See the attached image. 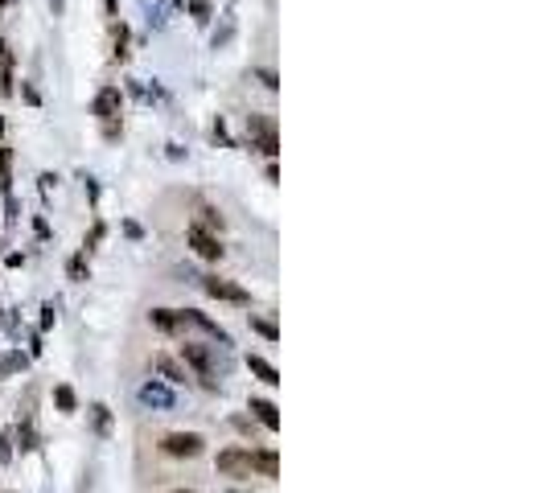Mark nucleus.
<instances>
[{"instance_id": "nucleus-1", "label": "nucleus", "mask_w": 547, "mask_h": 493, "mask_svg": "<svg viewBox=\"0 0 547 493\" xmlns=\"http://www.w3.org/2000/svg\"><path fill=\"white\" fill-rule=\"evenodd\" d=\"M202 448H206V440L198 432H169L161 440V453L165 457H177V461H194V457H202Z\"/></svg>"}, {"instance_id": "nucleus-2", "label": "nucleus", "mask_w": 547, "mask_h": 493, "mask_svg": "<svg viewBox=\"0 0 547 493\" xmlns=\"http://www.w3.org/2000/svg\"><path fill=\"white\" fill-rule=\"evenodd\" d=\"M181 358H185V362L198 370L202 387H210V391L218 387V383H214V358H210V350H206V346H194V341H185V346H181Z\"/></svg>"}, {"instance_id": "nucleus-3", "label": "nucleus", "mask_w": 547, "mask_h": 493, "mask_svg": "<svg viewBox=\"0 0 547 493\" xmlns=\"http://www.w3.org/2000/svg\"><path fill=\"white\" fill-rule=\"evenodd\" d=\"M202 288L214 296V300H231V304H251V292L247 288H239V284H231V280H222V276H202Z\"/></svg>"}, {"instance_id": "nucleus-4", "label": "nucleus", "mask_w": 547, "mask_h": 493, "mask_svg": "<svg viewBox=\"0 0 547 493\" xmlns=\"http://www.w3.org/2000/svg\"><path fill=\"white\" fill-rule=\"evenodd\" d=\"M185 239H189V247H194L202 259H222V251H226V247L218 243V235H210L206 226H189Z\"/></svg>"}, {"instance_id": "nucleus-5", "label": "nucleus", "mask_w": 547, "mask_h": 493, "mask_svg": "<svg viewBox=\"0 0 547 493\" xmlns=\"http://www.w3.org/2000/svg\"><path fill=\"white\" fill-rule=\"evenodd\" d=\"M218 473H226V477H251V453L247 448L218 453Z\"/></svg>"}, {"instance_id": "nucleus-6", "label": "nucleus", "mask_w": 547, "mask_h": 493, "mask_svg": "<svg viewBox=\"0 0 547 493\" xmlns=\"http://www.w3.org/2000/svg\"><path fill=\"white\" fill-rule=\"evenodd\" d=\"M95 115L107 119V123L119 115V91H115V86H103V91L95 95Z\"/></svg>"}, {"instance_id": "nucleus-7", "label": "nucleus", "mask_w": 547, "mask_h": 493, "mask_svg": "<svg viewBox=\"0 0 547 493\" xmlns=\"http://www.w3.org/2000/svg\"><path fill=\"white\" fill-rule=\"evenodd\" d=\"M140 403H144V407H173L177 399H173V391H165L161 383H144V387H140Z\"/></svg>"}, {"instance_id": "nucleus-8", "label": "nucleus", "mask_w": 547, "mask_h": 493, "mask_svg": "<svg viewBox=\"0 0 547 493\" xmlns=\"http://www.w3.org/2000/svg\"><path fill=\"white\" fill-rule=\"evenodd\" d=\"M152 362H156V370L165 374V383H173V387H181V383H189V374H185V366H181V362H173L169 354H156Z\"/></svg>"}, {"instance_id": "nucleus-9", "label": "nucleus", "mask_w": 547, "mask_h": 493, "mask_svg": "<svg viewBox=\"0 0 547 493\" xmlns=\"http://www.w3.org/2000/svg\"><path fill=\"white\" fill-rule=\"evenodd\" d=\"M247 370L259 378V383H268V387H276L280 383V374H276V366L268 362V358H259V354H247Z\"/></svg>"}, {"instance_id": "nucleus-10", "label": "nucleus", "mask_w": 547, "mask_h": 493, "mask_svg": "<svg viewBox=\"0 0 547 493\" xmlns=\"http://www.w3.org/2000/svg\"><path fill=\"white\" fill-rule=\"evenodd\" d=\"M247 407L255 411V420H259L264 428H272V432L280 428V411H276V403H268V399H251Z\"/></svg>"}, {"instance_id": "nucleus-11", "label": "nucleus", "mask_w": 547, "mask_h": 493, "mask_svg": "<svg viewBox=\"0 0 547 493\" xmlns=\"http://www.w3.org/2000/svg\"><path fill=\"white\" fill-rule=\"evenodd\" d=\"M251 473L276 477V473H280V457H276L272 448H264V453H251Z\"/></svg>"}, {"instance_id": "nucleus-12", "label": "nucleus", "mask_w": 547, "mask_h": 493, "mask_svg": "<svg viewBox=\"0 0 547 493\" xmlns=\"http://www.w3.org/2000/svg\"><path fill=\"white\" fill-rule=\"evenodd\" d=\"M148 321H152L156 329H165V333H177V309H152Z\"/></svg>"}, {"instance_id": "nucleus-13", "label": "nucleus", "mask_w": 547, "mask_h": 493, "mask_svg": "<svg viewBox=\"0 0 547 493\" xmlns=\"http://www.w3.org/2000/svg\"><path fill=\"white\" fill-rule=\"evenodd\" d=\"M107 428H111V411H107L103 403H95V407H91V432H95V436H107Z\"/></svg>"}, {"instance_id": "nucleus-14", "label": "nucleus", "mask_w": 547, "mask_h": 493, "mask_svg": "<svg viewBox=\"0 0 547 493\" xmlns=\"http://www.w3.org/2000/svg\"><path fill=\"white\" fill-rule=\"evenodd\" d=\"M66 276H70V280H78V284H82V280L91 276V263H86V255H82V251H78V255H74V259L66 263Z\"/></svg>"}, {"instance_id": "nucleus-15", "label": "nucleus", "mask_w": 547, "mask_h": 493, "mask_svg": "<svg viewBox=\"0 0 547 493\" xmlns=\"http://www.w3.org/2000/svg\"><path fill=\"white\" fill-rule=\"evenodd\" d=\"M103 235H107V226H103V222H95V226H91V235L82 239V255H91V251L103 243Z\"/></svg>"}, {"instance_id": "nucleus-16", "label": "nucleus", "mask_w": 547, "mask_h": 493, "mask_svg": "<svg viewBox=\"0 0 547 493\" xmlns=\"http://www.w3.org/2000/svg\"><path fill=\"white\" fill-rule=\"evenodd\" d=\"M54 403H58V411H74V391L70 387H54Z\"/></svg>"}, {"instance_id": "nucleus-17", "label": "nucleus", "mask_w": 547, "mask_h": 493, "mask_svg": "<svg viewBox=\"0 0 547 493\" xmlns=\"http://www.w3.org/2000/svg\"><path fill=\"white\" fill-rule=\"evenodd\" d=\"M12 440H21V453H33V448H37V436H33L29 424H21V428L12 432Z\"/></svg>"}, {"instance_id": "nucleus-18", "label": "nucleus", "mask_w": 547, "mask_h": 493, "mask_svg": "<svg viewBox=\"0 0 547 493\" xmlns=\"http://www.w3.org/2000/svg\"><path fill=\"white\" fill-rule=\"evenodd\" d=\"M251 329H255V333H264L268 341H276V337H280V333H276V325H272V321H264V317H251Z\"/></svg>"}, {"instance_id": "nucleus-19", "label": "nucleus", "mask_w": 547, "mask_h": 493, "mask_svg": "<svg viewBox=\"0 0 547 493\" xmlns=\"http://www.w3.org/2000/svg\"><path fill=\"white\" fill-rule=\"evenodd\" d=\"M115 58H119V62L128 58V29H124V25H115Z\"/></svg>"}, {"instance_id": "nucleus-20", "label": "nucleus", "mask_w": 547, "mask_h": 493, "mask_svg": "<svg viewBox=\"0 0 547 493\" xmlns=\"http://www.w3.org/2000/svg\"><path fill=\"white\" fill-rule=\"evenodd\" d=\"M8 160H12V152L0 148V185H4V193H8V181H12V177H8Z\"/></svg>"}, {"instance_id": "nucleus-21", "label": "nucleus", "mask_w": 547, "mask_h": 493, "mask_svg": "<svg viewBox=\"0 0 547 493\" xmlns=\"http://www.w3.org/2000/svg\"><path fill=\"white\" fill-rule=\"evenodd\" d=\"M202 222H206V226H218V230H222V214H218L214 206H202Z\"/></svg>"}, {"instance_id": "nucleus-22", "label": "nucleus", "mask_w": 547, "mask_h": 493, "mask_svg": "<svg viewBox=\"0 0 547 493\" xmlns=\"http://www.w3.org/2000/svg\"><path fill=\"white\" fill-rule=\"evenodd\" d=\"M41 313H45V317H41V329H49V325H54V317H58V309H54V304H45Z\"/></svg>"}, {"instance_id": "nucleus-23", "label": "nucleus", "mask_w": 547, "mask_h": 493, "mask_svg": "<svg viewBox=\"0 0 547 493\" xmlns=\"http://www.w3.org/2000/svg\"><path fill=\"white\" fill-rule=\"evenodd\" d=\"M259 78H264V86H268V91H276V86H280V82H276V74H272V70H259Z\"/></svg>"}, {"instance_id": "nucleus-24", "label": "nucleus", "mask_w": 547, "mask_h": 493, "mask_svg": "<svg viewBox=\"0 0 547 493\" xmlns=\"http://www.w3.org/2000/svg\"><path fill=\"white\" fill-rule=\"evenodd\" d=\"M54 185H58V177H54V173H41V193H49Z\"/></svg>"}, {"instance_id": "nucleus-25", "label": "nucleus", "mask_w": 547, "mask_h": 493, "mask_svg": "<svg viewBox=\"0 0 547 493\" xmlns=\"http://www.w3.org/2000/svg\"><path fill=\"white\" fill-rule=\"evenodd\" d=\"M189 8H194V12H198V21H206V12H210V4H202V0H194V4H189Z\"/></svg>"}, {"instance_id": "nucleus-26", "label": "nucleus", "mask_w": 547, "mask_h": 493, "mask_svg": "<svg viewBox=\"0 0 547 493\" xmlns=\"http://www.w3.org/2000/svg\"><path fill=\"white\" fill-rule=\"evenodd\" d=\"M103 8H107V16H115V0H103Z\"/></svg>"}, {"instance_id": "nucleus-27", "label": "nucleus", "mask_w": 547, "mask_h": 493, "mask_svg": "<svg viewBox=\"0 0 547 493\" xmlns=\"http://www.w3.org/2000/svg\"><path fill=\"white\" fill-rule=\"evenodd\" d=\"M49 4H54V12H62V0H49Z\"/></svg>"}, {"instance_id": "nucleus-28", "label": "nucleus", "mask_w": 547, "mask_h": 493, "mask_svg": "<svg viewBox=\"0 0 547 493\" xmlns=\"http://www.w3.org/2000/svg\"><path fill=\"white\" fill-rule=\"evenodd\" d=\"M173 493H194V490H173Z\"/></svg>"}, {"instance_id": "nucleus-29", "label": "nucleus", "mask_w": 547, "mask_h": 493, "mask_svg": "<svg viewBox=\"0 0 547 493\" xmlns=\"http://www.w3.org/2000/svg\"><path fill=\"white\" fill-rule=\"evenodd\" d=\"M0 4H8V0H0Z\"/></svg>"}]
</instances>
